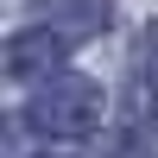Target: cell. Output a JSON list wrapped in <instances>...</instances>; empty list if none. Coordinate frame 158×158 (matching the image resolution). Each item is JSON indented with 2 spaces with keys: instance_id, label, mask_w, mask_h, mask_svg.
I'll return each instance as SVG.
<instances>
[{
  "instance_id": "1",
  "label": "cell",
  "mask_w": 158,
  "mask_h": 158,
  "mask_svg": "<svg viewBox=\"0 0 158 158\" xmlns=\"http://www.w3.org/2000/svg\"><path fill=\"white\" fill-rule=\"evenodd\" d=\"M95 114H101V89L82 82V76H63V82H51L44 95L32 101V120L44 127V133H63V139L89 133V127H95Z\"/></svg>"
},
{
  "instance_id": "2",
  "label": "cell",
  "mask_w": 158,
  "mask_h": 158,
  "mask_svg": "<svg viewBox=\"0 0 158 158\" xmlns=\"http://www.w3.org/2000/svg\"><path fill=\"white\" fill-rule=\"evenodd\" d=\"M57 57H63V44H57L51 32H19V38L6 44V70L19 76V82H32V76H38V70H51Z\"/></svg>"
}]
</instances>
